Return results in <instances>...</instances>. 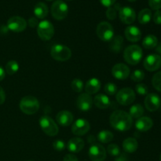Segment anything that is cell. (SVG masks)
Returning a JSON list of instances; mask_svg holds the SVG:
<instances>
[{
  "label": "cell",
  "instance_id": "cell-48",
  "mask_svg": "<svg viewBox=\"0 0 161 161\" xmlns=\"http://www.w3.org/2000/svg\"><path fill=\"white\" fill-rule=\"evenodd\" d=\"M157 52H160V53H161V45H160L158 47H157Z\"/></svg>",
  "mask_w": 161,
  "mask_h": 161
},
{
  "label": "cell",
  "instance_id": "cell-31",
  "mask_svg": "<svg viewBox=\"0 0 161 161\" xmlns=\"http://www.w3.org/2000/svg\"><path fill=\"white\" fill-rule=\"evenodd\" d=\"M19 70V64L16 61H9L6 63V68H5V72L8 74V75H13L17 72Z\"/></svg>",
  "mask_w": 161,
  "mask_h": 161
},
{
  "label": "cell",
  "instance_id": "cell-19",
  "mask_svg": "<svg viewBox=\"0 0 161 161\" xmlns=\"http://www.w3.org/2000/svg\"><path fill=\"white\" fill-rule=\"evenodd\" d=\"M56 119L59 125L62 126V127H68L72 124L74 117L71 112L67 111V110H63V111L59 112L57 114Z\"/></svg>",
  "mask_w": 161,
  "mask_h": 161
},
{
  "label": "cell",
  "instance_id": "cell-14",
  "mask_svg": "<svg viewBox=\"0 0 161 161\" xmlns=\"http://www.w3.org/2000/svg\"><path fill=\"white\" fill-rule=\"evenodd\" d=\"M91 128L89 122L85 119H78L72 126V131L74 135L82 136L87 133Z\"/></svg>",
  "mask_w": 161,
  "mask_h": 161
},
{
  "label": "cell",
  "instance_id": "cell-45",
  "mask_svg": "<svg viewBox=\"0 0 161 161\" xmlns=\"http://www.w3.org/2000/svg\"><path fill=\"white\" fill-rule=\"evenodd\" d=\"M6 100V94H5L4 90L2 86H0V105L3 104Z\"/></svg>",
  "mask_w": 161,
  "mask_h": 161
},
{
  "label": "cell",
  "instance_id": "cell-22",
  "mask_svg": "<svg viewBox=\"0 0 161 161\" xmlns=\"http://www.w3.org/2000/svg\"><path fill=\"white\" fill-rule=\"evenodd\" d=\"M93 103L95 105L97 108H101V109H105L111 105V101L107 95L99 94L95 96L93 100Z\"/></svg>",
  "mask_w": 161,
  "mask_h": 161
},
{
  "label": "cell",
  "instance_id": "cell-47",
  "mask_svg": "<svg viewBox=\"0 0 161 161\" xmlns=\"http://www.w3.org/2000/svg\"><path fill=\"white\" fill-rule=\"evenodd\" d=\"M5 75H6V72L3 69V68L0 66V82L5 78Z\"/></svg>",
  "mask_w": 161,
  "mask_h": 161
},
{
  "label": "cell",
  "instance_id": "cell-24",
  "mask_svg": "<svg viewBox=\"0 0 161 161\" xmlns=\"http://www.w3.org/2000/svg\"><path fill=\"white\" fill-rule=\"evenodd\" d=\"M138 142L134 138H127L123 142V149L125 152L132 153L138 149Z\"/></svg>",
  "mask_w": 161,
  "mask_h": 161
},
{
  "label": "cell",
  "instance_id": "cell-26",
  "mask_svg": "<svg viewBox=\"0 0 161 161\" xmlns=\"http://www.w3.org/2000/svg\"><path fill=\"white\" fill-rule=\"evenodd\" d=\"M123 42H124V38L121 36H116L113 37L110 41L109 49L113 52L115 53H119L123 47Z\"/></svg>",
  "mask_w": 161,
  "mask_h": 161
},
{
  "label": "cell",
  "instance_id": "cell-36",
  "mask_svg": "<svg viewBox=\"0 0 161 161\" xmlns=\"http://www.w3.org/2000/svg\"><path fill=\"white\" fill-rule=\"evenodd\" d=\"M107 151H108V154L112 157H118L120 154V149L116 144L108 145V148H107Z\"/></svg>",
  "mask_w": 161,
  "mask_h": 161
},
{
  "label": "cell",
  "instance_id": "cell-30",
  "mask_svg": "<svg viewBox=\"0 0 161 161\" xmlns=\"http://www.w3.org/2000/svg\"><path fill=\"white\" fill-rule=\"evenodd\" d=\"M97 138L100 142L108 143L113 139V134L108 130H103L97 134Z\"/></svg>",
  "mask_w": 161,
  "mask_h": 161
},
{
  "label": "cell",
  "instance_id": "cell-25",
  "mask_svg": "<svg viewBox=\"0 0 161 161\" xmlns=\"http://www.w3.org/2000/svg\"><path fill=\"white\" fill-rule=\"evenodd\" d=\"M34 14L37 18H45L48 14V7L44 3L39 2L34 7Z\"/></svg>",
  "mask_w": 161,
  "mask_h": 161
},
{
  "label": "cell",
  "instance_id": "cell-12",
  "mask_svg": "<svg viewBox=\"0 0 161 161\" xmlns=\"http://www.w3.org/2000/svg\"><path fill=\"white\" fill-rule=\"evenodd\" d=\"M143 66L149 72H155L161 67V57L158 54H149L145 58Z\"/></svg>",
  "mask_w": 161,
  "mask_h": 161
},
{
  "label": "cell",
  "instance_id": "cell-33",
  "mask_svg": "<svg viewBox=\"0 0 161 161\" xmlns=\"http://www.w3.org/2000/svg\"><path fill=\"white\" fill-rule=\"evenodd\" d=\"M71 87L76 93H80L83 89V83L80 79H75L71 83Z\"/></svg>",
  "mask_w": 161,
  "mask_h": 161
},
{
  "label": "cell",
  "instance_id": "cell-1",
  "mask_svg": "<svg viewBox=\"0 0 161 161\" xmlns=\"http://www.w3.org/2000/svg\"><path fill=\"white\" fill-rule=\"evenodd\" d=\"M109 123L112 127L116 130L124 132L131 128L133 124V119L123 110H116L113 112L109 118Z\"/></svg>",
  "mask_w": 161,
  "mask_h": 161
},
{
  "label": "cell",
  "instance_id": "cell-28",
  "mask_svg": "<svg viewBox=\"0 0 161 161\" xmlns=\"http://www.w3.org/2000/svg\"><path fill=\"white\" fill-rule=\"evenodd\" d=\"M152 18V12L148 8L142 9L138 15V20L142 25H146L149 23Z\"/></svg>",
  "mask_w": 161,
  "mask_h": 161
},
{
  "label": "cell",
  "instance_id": "cell-38",
  "mask_svg": "<svg viewBox=\"0 0 161 161\" xmlns=\"http://www.w3.org/2000/svg\"><path fill=\"white\" fill-rule=\"evenodd\" d=\"M65 143L62 140H56L53 142V148L58 152H61L65 149Z\"/></svg>",
  "mask_w": 161,
  "mask_h": 161
},
{
  "label": "cell",
  "instance_id": "cell-51",
  "mask_svg": "<svg viewBox=\"0 0 161 161\" xmlns=\"http://www.w3.org/2000/svg\"><path fill=\"white\" fill-rule=\"evenodd\" d=\"M48 1H51V0H48Z\"/></svg>",
  "mask_w": 161,
  "mask_h": 161
},
{
  "label": "cell",
  "instance_id": "cell-23",
  "mask_svg": "<svg viewBox=\"0 0 161 161\" xmlns=\"http://www.w3.org/2000/svg\"><path fill=\"white\" fill-rule=\"evenodd\" d=\"M101 89V82L97 78H91L86 82V86H85V91L86 94H97Z\"/></svg>",
  "mask_w": 161,
  "mask_h": 161
},
{
  "label": "cell",
  "instance_id": "cell-34",
  "mask_svg": "<svg viewBox=\"0 0 161 161\" xmlns=\"http://www.w3.org/2000/svg\"><path fill=\"white\" fill-rule=\"evenodd\" d=\"M145 73L142 70H135L130 75V79L134 82H141L144 80Z\"/></svg>",
  "mask_w": 161,
  "mask_h": 161
},
{
  "label": "cell",
  "instance_id": "cell-29",
  "mask_svg": "<svg viewBox=\"0 0 161 161\" xmlns=\"http://www.w3.org/2000/svg\"><path fill=\"white\" fill-rule=\"evenodd\" d=\"M143 114H144V108L140 104L132 105L129 109V115L134 119H138V118L142 117Z\"/></svg>",
  "mask_w": 161,
  "mask_h": 161
},
{
  "label": "cell",
  "instance_id": "cell-8",
  "mask_svg": "<svg viewBox=\"0 0 161 161\" xmlns=\"http://www.w3.org/2000/svg\"><path fill=\"white\" fill-rule=\"evenodd\" d=\"M69 13V6L63 0H56L51 6V14L54 19L61 20L65 18Z\"/></svg>",
  "mask_w": 161,
  "mask_h": 161
},
{
  "label": "cell",
  "instance_id": "cell-20",
  "mask_svg": "<svg viewBox=\"0 0 161 161\" xmlns=\"http://www.w3.org/2000/svg\"><path fill=\"white\" fill-rule=\"evenodd\" d=\"M153 125V122L151 118L147 116H142L138 118L135 122V127L140 132H146L150 130Z\"/></svg>",
  "mask_w": 161,
  "mask_h": 161
},
{
  "label": "cell",
  "instance_id": "cell-35",
  "mask_svg": "<svg viewBox=\"0 0 161 161\" xmlns=\"http://www.w3.org/2000/svg\"><path fill=\"white\" fill-rule=\"evenodd\" d=\"M104 91L108 95H114L117 93V86L113 83H108L105 85Z\"/></svg>",
  "mask_w": 161,
  "mask_h": 161
},
{
  "label": "cell",
  "instance_id": "cell-41",
  "mask_svg": "<svg viewBox=\"0 0 161 161\" xmlns=\"http://www.w3.org/2000/svg\"><path fill=\"white\" fill-rule=\"evenodd\" d=\"M153 21L156 25H161V11L160 10H157L155 12V14H153Z\"/></svg>",
  "mask_w": 161,
  "mask_h": 161
},
{
  "label": "cell",
  "instance_id": "cell-17",
  "mask_svg": "<svg viewBox=\"0 0 161 161\" xmlns=\"http://www.w3.org/2000/svg\"><path fill=\"white\" fill-rule=\"evenodd\" d=\"M93 105V98L90 94L84 93L78 97L76 101V106L80 110L86 112L91 108Z\"/></svg>",
  "mask_w": 161,
  "mask_h": 161
},
{
  "label": "cell",
  "instance_id": "cell-32",
  "mask_svg": "<svg viewBox=\"0 0 161 161\" xmlns=\"http://www.w3.org/2000/svg\"><path fill=\"white\" fill-rule=\"evenodd\" d=\"M152 83L153 87L155 88L157 91H158L159 92L161 93V71L157 72V73L153 76Z\"/></svg>",
  "mask_w": 161,
  "mask_h": 161
},
{
  "label": "cell",
  "instance_id": "cell-16",
  "mask_svg": "<svg viewBox=\"0 0 161 161\" xmlns=\"http://www.w3.org/2000/svg\"><path fill=\"white\" fill-rule=\"evenodd\" d=\"M160 97L157 94L151 93L146 95L144 103L148 111L155 112L160 108Z\"/></svg>",
  "mask_w": 161,
  "mask_h": 161
},
{
  "label": "cell",
  "instance_id": "cell-18",
  "mask_svg": "<svg viewBox=\"0 0 161 161\" xmlns=\"http://www.w3.org/2000/svg\"><path fill=\"white\" fill-rule=\"evenodd\" d=\"M124 35L126 39L132 42H138L142 38V32L139 28L133 25L128 26L126 28L124 31Z\"/></svg>",
  "mask_w": 161,
  "mask_h": 161
},
{
  "label": "cell",
  "instance_id": "cell-43",
  "mask_svg": "<svg viewBox=\"0 0 161 161\" xmlns=\"http://www.w3.org/2000/svg\"><path fill=\"white\" fill-rule=\"evenodd\" d=\"M28 25H29L30 27H31V28H36V26H38V20L36 18V17H31V18H29V20H28Z\"/></svg>",
  "mask_w": 161,
  "mask_h": 161
},
{
  "label": "cell",
  "instance_id": "cell-7",
  "mask_svg": "<svg viewBox=\"0 0 161 161\" xmlns=\"http://www.w3.org/2000/svg\"><path fill=\"white\" fill-rule=\"evenodd\" d=\"M97 35L101 40L104 42H110L114 37V30L112 25L108 22L102 21L97 26Z\"/></svg>",
  "mask_w": 161,
  "mask_h": 161
},
{
  "label": "cell",
  "instance_id": "cell-21",
  "mask_svg": "<svg viewBox=\"0 0 161 161\" xmlns=\"http://www.w3.org/2000/svg\"><path fill=\"white\" fill-rule=\"evenodd\" d=\"M84 147V141L80 138H72L68 142L67 148L69 152L77 153Z\"/></svg>",
  "mask_w": 161,
  "mask_h": 161
},
{
  "label": "cell",
  "instance_id": "cell-13",
  "mask_svg": "<svg viewBox=\"0 0 161 161\" xmlns=\"http://www.w3.org/2000/svg\"><path fill=\"white\" fill-rule=\"evenodd\" d=\"M130 69L127 65L123 63H118L115 64L112 69V75L116 80H124L130 75Z\"/></svg>",
  "mask_w": 161,
  "mask_h": 161
},
{
  "label": "cell",
  "instance_id": "cell-10",
  "mask_svg": "<svg viewBox=\"0 0 161 161\" xmlns=\"http://www.w3.org/2000/svg\"><path fill=\"white\" fill-rule=\"evenodd\" d=\"M27 21L23 17L19 16H14L7 21V28L14 32H21L27 28Z\"/></svg>",
  "mask_w": 161,
  "mask_h": 161
},
{
  "label": "cell",
  "instance_id": "cell-11",
  "mask_svg": "<svg viewBox=\"0 0 161 161\" xmlns=\"http://www.w3.org/2000/svg\"><path fill=\"white\" fill-rule=\"evenodd\" d=\"M88 155L92 161H104L106 158V151L102 145L95 143L90 147Z\"/></svg>",
  "mask_w": 161,
  "mask_h": 161
},
{
  "label": "cell",
  "instance_id": "cell-9",
  "mask_svg": "<svg viewBox=\"0 0 161 161\" xmlns=\"http://www.w3.org/2000/svg\"><path fill=\"white\" fill-rule=\"evenodd\" d=\"M116 101L121 105H129L135 100V93L129 87L123 88L117 91L116 95Z\"/></svg>",
  "mask_w": 161,
  "mask_h": 161
},
{
  "label": "cell",
  "instance_id": "cell-52",
  "mask_svg": "<svg viewBox=\"0 0 161 161\" xmlns=\"http://www.w3.org/2000/svg\"><path fill=\"white\" fill-rule=\"evenodd\" d=\"M28 161H31V160H28Z\"/></svg>",
  "mask_w": 161,
  "mask_h": 161
},
{
  "label": "cell",
  "instance_id": "cell-3",
  "mask_svg": "<svg viewBox=\"0 0 161 161\" xmlns=\"http://www.w3.org/2000/svg\"><path fill=\"white\" fill-rule=\"evenodd\" d=\"M20 108L26 115H33L39 109V102L33 96H25L20 100Z\"/></svg>",
  "mask_w": 161,
  "mask_h": 161
},
{
  "label": "cell",
  "instance_id": "cell-50",
  "mask_svg": "<svg viewBox=\"0 0 161 161\" xmlns=\"http://www.w3.org/2000/svg\"><path fill=\"white\" fill-rule=\"evenodd\" d=\"M160 160L161 161V154H160Z\"/></svg>",
  "mask_w": 161,
  "mask_h": 161
},
{
  "label": "cell",
  "instance_id": "cell-46",
  "mask_svg": "<svg viewBox=\"0 0 161 161\" xmlns=\"http://www.w3.org/2000/svg\"><path fill=\"white\" fill-rule=\"evenodd\" d=\"M115 161H128V159L125 154H119L118 157H116Z\"/></svg>",
  "mask_w": 161,
  "mask_h": 161
},
{
  "label": "cell",
  "instance_id": "cell-2",
  "mask_svg": "<svg viewBox=\"0 0 161 161\" xmlns=\"http://www.w3.org/2000/svg\"><path fill=\"white\" fill-rule=\"evenodd\" d=\"M143 51L138 45H130L125 49L124 58L127 63L131 65H136L142 59Z\"/></svg>",
  "mask_w": 161,
  "mask_h": 161
},
{
  "label": "cell",
  "instance_id": "cell-49",
  "mask_svg": "<svg viewBox=\"0 0 161 161\" xmlns=\"http://www.w3.org/2000/svg\"><path fill=\"white\" fill-rule=\"evenodd\" d=\"M128 1H130V2H135V1H136V0H128Z\"/></svg>",
  "mask_w": 161,
  "mask_h": 161
},
{
  "label": "cell",
  "instance_id": "cell-44",
  "mask_svg": "<svg viewBox=\"0 0 161 161\" xmlns=\"http://www.w3.org/2000/svg\"><path fill=\"white\" fill-rule=\"evenodd\" d=\"M102 4L106 7H110L112 5H113L116 2V0H100Z\"/></svg>",
  "mask_w": 161,
  "mask_h": 161
},
{
  "label": "cell",
  "instance_id": "cell-37",
  "mask_svg": "<svg viewBox=\"0 0 161 161\" xmlns=\"http://www.w3.org/2000/svg\"><path fill=\"white\" fill-rule=\"evenodd\" d=\"M135 91L139 95L144 96L147 95L149 89H148V86L144 83H138L135 86Z\"/></svg>",
  "mask_w": 161,
  "mask_h": 161
},
{
  "label": "cell",
  "instance_id": "cell-4",
  "mask_svg": "<svg viewBox=\"0 0 161 161\" xmlns=\"http://www.w3.org/2000/svg\"><path fill=\"white\" fill-rule=\"evenodd\" d=\"M50 55L54 60L58 61H66L72 57V51L70 48L61 44H56L52 47Z\"/></svg>",
  "mask_w": 161,
  "mask_h": 161
},
{
  "label": "cell",
  "instance_id": "cell-5",
  "mask_svg": "<svg viewBox=\"0 0 161 161\" xmlns=\"http://www.w3.org/2000/svg\"><path fill=\"white\" fill-rule=\"evenodd\" d=\"M39 125L41 129L46 135L50 137L56 136L59 131L58 125L54 122L53 119L50 116H42L39 119Z\"/></svg>",
  "mask_w": 161,
  "mask_h": 161
},
{
  "label": "cell",
  "instance_id": "cell-42",
  "mask_svg": "<svg viewBox=\"0 0 161 161\" xmlns=\"http://www.w3.org/2000/svg\"><path fill=\"white\" fill-rule=\"evenodd\" d=\"M63 161H79V160L74 154H67L64 156Z\"/></svg>",
  "mask_w": 161,
  "mask_h": 161
},
{
  "label": "cell",
  "instance_id": "cell-15",
  "mask_svg": "<svg viewBox=\"0 0 161 161\" xmlns=\"http://www.w3.org/2000/svg\"><path fill=\"white\" fill-rule=\"evenodd\" d=\"M119 18L123 23L130 25L136 19V14L133 8L130 6H124L119 9Z\"/></svg>",
  "mask_w": 161,
  "mask_h": 161
},
{
  "label": "cell",
  "instance_id": "cell-6",
  "mask_svg": "<svg viewBox=\"0 0 161 161\" xmlns=\"http://www.w3.org/2000/svg\"><path fill=\"white\" fill-rule=\"evenodd\" d=\"M37 33L39 37L43 41H48L52 39L54 35V28L49 20H44L39 22L37 26Z\"/></svg>",
  "mask_w": 161,
  "mask_h": 161
},
{
  "label": "cell",
  "instance_id": "cell-27",
  "mask_svg": "<svg viewBox=\"0 0 161 161\" xmlns=\"http://www.w3.org/2000/svg\"><path fill=\"white\" fill-rule=\"evenodd\" d=\"M158 44V39L153 35H148L144 38L142 41V46L145 49L151 50L155 48Z\"/></svg>",
  "mask_w": 161,
  "mask_h": 161
},
{
  "label": "cell",
  "instance_id": "cell-40",
  "mask_svg": "<svg viewBox=\"0 0 161 161\" xmlns=\"http://www.w3.org/2000/svg\"><path fill=\"white\" fill-rule=\"evenodd\" d=\"M149 5L151 9L159 10L161 9V0H149Z\"/></svg>",
  "mask_w": 161,
  "mask_h": 161
},
{
  "label": "cell",
  "instance_id": "cell-39",
  "mask_svg": "<svg viewBox=\"0 0 161 161\" xmlns=\"http://www.w3.org/2000/svg\"><path fill=\"white\" fill-rule=\"evenodd\" d=\"M106 17L109 20H114L116 17V10L114 7H108L106 10Z\"/></svg>",
  "mask_w": 161,
  "mask_h": 161
}]
</instances>
